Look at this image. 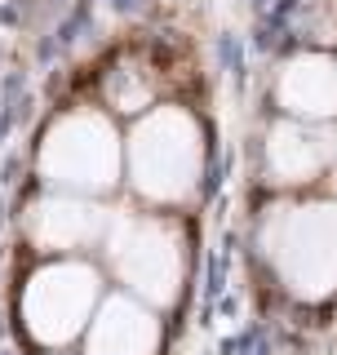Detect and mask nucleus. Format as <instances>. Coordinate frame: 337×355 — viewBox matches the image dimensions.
Listing matches in <instances>:
<instances>
[{
	"label": "nucleus",
	"mask_w": 337,
	"mask_h": 355,
	"mask_svg": "<svg viewBox=\"0 0 337 355\" xmlns=\"http://www.w3.org/2000/svg\"><path fill=\"white\" fill-rule=\"evenodd\" d=\"M333 160V142L324 138L316 125H302V120H275L266 129L262 142V164L279 187H306L329 169Z\"/></svg>",
	"instance_id": "9"
},
{
	"label": "nucleus",
	"mask_w": 337,
	"mask_h": 355,
	"mask_svg": "<svg viewBox=\"0 0 337 355\" xmlns=\"http://www.w3.org/2000/svg\"><path fill=\"white\" fill-rule=\"evenodd\" d=\"M111 275L147 306L178 302L187 280V240L182 227L164 214H125L111 222V236L103 244Z\"/></svg>",
	"instance_id": "4"
},
{
	"label": "nucleus",
	"mask_w": 337,
	"mask_h": 355,
	"mask_svg": "<svg viewBox=\"0 0 337 355\" xmlns=\"http://www.w3.org/2000/svg\"><path fill=\"white\" fill-rule=\"evenodd\" d=\"M257 244L293 297L324 302L337 293V200H288L271 209Z\"/></svg>",
	"instance_id": "2"
},
{
	"label": "nucleus",
	"mask_w": 337,
	"mask_h": 355,
	"mask_svg": "<svg viewBox=\"0 0 337 355\" xmlns=\"http://www.w3.org/2000/svg\"><path fill=\"white\" fill-rule=\"evenodd\" d=\"M209 133L182 103H160L133 120L125 138V178L133 196L155 209H182L205 187Z\"/></svg>",
	"instance_id": "1"
},
{
	"label": "nucleus",
	"mask_w": 337,
	"mask_h": 355,
	"mask_svg": "<svg viewBox=\"0 0 337 355\" xmlns=\"http://www.w3.org/2000/svg\"><path fill=\"white\" fill-rule=\"evenodd\" d=\"M275 107L302 125H329L337 120V58L329 53H293L275 71Z\"/></svg>",
	"instance_id": "7"
},
{
	"label": "nucleus",
	"mask_w": 337,
	"mask_h": 355,
	"mask_svg": "<svg viewBox=\"0 0 337 355\" xmlns=\"http://www.w3.org/2000/svg\"><path fill=\"white\" fill-rule=\"evenodd\" d=\"M103 103L107 111H120V116H133V120L147 116L155 107V76L142 62H120L103 85Z\"/></svg>",
	"instance_id": "10"
},
{
	"label": "nucleus",
	"mask_w": 337,
	"mask_h": 355,
	"mask_svg": "<svg viewBox=\"0 0 337 355\" xmlns=\"http://www.w3.org/2000/svg\"><path fill=\"white\" fill-rule=\"evenodd\" d=\"M36 169L53 191L98 200L125 178V138L107 111L94 107L62 111L40 138Z\"/></svg>",
	"instance_id": "3"
},
{
	"label": "nucleus",
	"mask_w": 337,
	"mask_h": 355,
	"mask_svg": "<svg viewBox=\"0 0 337 355\" xmlns=\"http://www.w3.org/2000/svg\"><path fill=\"white\" fill-rule=\"evenodd\" d=\"M160 351V320L155 306L138 302L133 293L103 297L94 324H89L85 355H155Z\"/></svg>",
	"instance_id": "8"
},
{
	"label": "nucleus",
	"mask_w": 337,
	"mask_h": 355,
	"mask_svg": "<svg viewBox=\"0 0 337 355\" xmlns=\"http://www.w3.org/2000/svg\"><path fill=\"white\" fill-rule=\"evenodd\" d=\"M98 306H103V275L85 258H53L36 266L18 297L22 329L40 347H67L89 333Z\"/></svg>",
	"instance_id": "5"
},
{
	"label": "nucleus",
	"mask_w": 337,
	"mask_h": 355,
	"mask_svg": "<svg viewBox=\"0 0 337 355\" xmlns=\"http://www.w3.org/2000/svg\"><path fill=\"white\" fill-rule=\"evenodd\" d=\"M111 214L107 205H98L94 196H71V191H53L40 196L27 214V240L40 253H58V258H80L94 244H107L111 236Z\"/></svg>",
	"instance_id": "6"
}]
</instances>
